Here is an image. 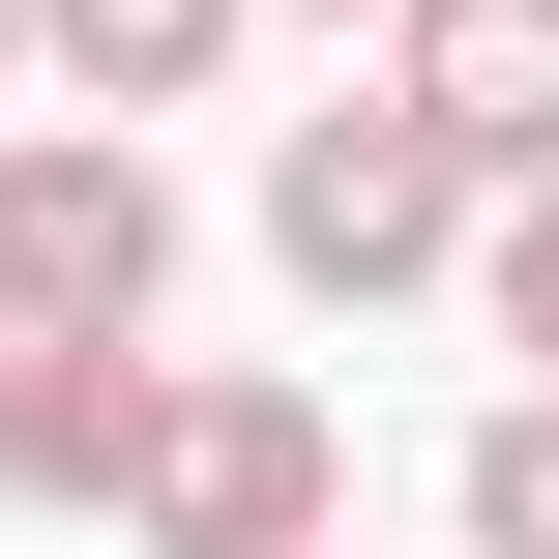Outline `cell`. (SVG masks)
<instances>
[{"label":"cell","instance_id":"9","mask_svg":"<svg viewBox=\"0 0 559 559\" xmlns=\"http://www.w3.org/2000/svg\"><path fill=\"white\" fill-rule=\"evenodd\" d=\"M0 59H29V0H0Z\"/></svg>","mask_w":559,"mask_h":559},{"label":"cell","instance_id":"6","mask_svg":"<svg viewBox=\"0 0 559 559\" xmlns=\"http://www.w3.org/2000/svg\"><path fill=\"white\" fill-rule=\"evenodd\" d=\"M29 59H88V88L147 118V88H206V59H236V0H29Z\"/></svg>","mask_w":559,"mask_h":559},{"label":"cell","instance_id":"4","mask_svg":"<svg viewBox=\"0 0 559 559\" xmlns=\"http://www.w3.org/2000/svg\"><path fill=\"white\" fill-rule=\"evenodd\" d=\"M383 88H413V118L501 177V206L559 177V0H413V29H383Z\"/></svg>","mask_w":559,"mask_h":559},{"label":"cell","instance_id":"10","mask_svg":"<svg viewBox=\"0 0 559 559\" xmlns=\"http://www.w3.org/2000/svg\"><path fill=\"white\" fill-rule=\"evenodd\" d=\"M383 29H413V0H383Z\"/></svg>","mask_w":559,"mask_h":559},{"label":"cell","instance_id":"8","mask_svg":"<svg viewBox=\"0 0 559 559\" xmlns=\"http://www.w3.org/2000/svg\"><path fill=\"white\" fill-rule=\"evenodd\" d=\"M472 295H501V354H559V177L501 206V236H472Z\"/></svg>","mask_w":559,"mask_h":559},{"label":"cell","instance_id":"2","mask_svg":"<svg viewBox=\"0 0 559 559\" xmlns=\"http://www.w3.org/2000/svg\"><path fill=\"white\" fill-rule=\"evenodd\" d=\"M265 236H295V295H413V265H442V236H501V206H472V147H442L413 88H354V118H295V147H265Z\"/></svg>","mask_w":559,"mask_h":559},{"label":"cell","instance_id":"7","mask_svg":"<svg viewBox=\"0 0 559 559\" xmlns=\"http://www.w3.org/2000/svg\"><path fill=\"white\" fill-rule=\"evenodd\" d=\"M472 559H559V383L501 413V442H472Z\"/></svg>","mask_w":559,"mask_h":559},{"label":"cell","instance_id":"3","mask_svg":"<svg viewBox=\"0 0 559 559\" xmlns=\"http://www.w3.org/2000/svg\"><path fill=\"white\" fill-rule=\"evenodd\" d=\"M147 559H324V413H295V383H177Z\"/></svg>","mask_w":559,"mask_h":559},{"label":"cell","instance_id":"5","mask_svg":"<svg viewBox=\"0 0 559 559\" xmlns=\"http://www.w3.org/2000/svg\"><path fill=\"white\" fill-rule=\"evenodd\" d=\"M0 472H29V501H147V472H177V383H147V354H0Z\"/></svg>","mask_w":559,"mask_h":559},{"label":"cell","instance_id":"1","mask_svg":"<svg viewBox=\"0 0 559 559\" xmlns=\"http://www.w3.org/2000/svg\"><path fill=\"white\" fill-rule=\"evenodd\" d=\"M147 295H177V177L147 147H0V354H147Z\"/></svg>","mask_w":559,"mask_h":559}]
</instances>
